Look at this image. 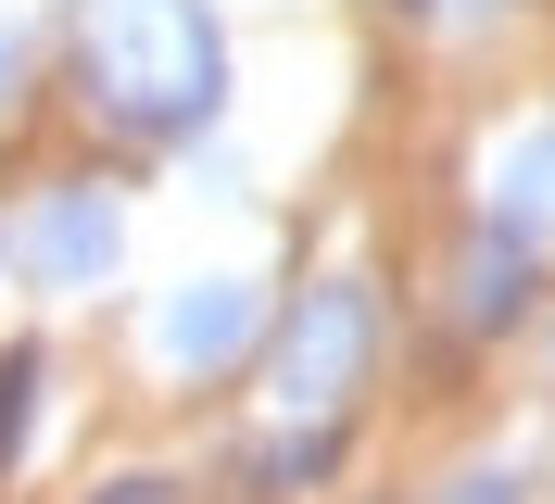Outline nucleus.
I'll list each match as a JSON object with an SVG mask.
<instances>
[{"label":"nucleus","instance_id":"9b49d317","mask_svg":"<svg viewBox=\"0 0 555 504\" xmlns=\"http://www.w3.org/2000/svg\"><path fill=\"white\" fill-rule=\"evenodd\" d=\"M102 504H165V479H114V492Z\"/></svg>","mask_w":555,"mask_h":504},{"label":"nucleus","instance_id":"f8f14e48","mask_svg":"<svg viewBox=\"0 0 555 504\" xmlns=\"http://www.w3.org/2000/svg\"><path fill=\"white\" fill-rule=\"evenodd\" d=\"M442 13H492V0H442Z\"/></svg>","mask_w":555,"mask_h":504},{"label":"nucleus","instance_id":"f03ea898","mask_svg":"<svg viewBox=\"0 0 555 504\" xmlns=\"http://www.w3.org/2000/svg\"><path fill=\"white\" fill-rule=\"evenodd\" d=\"M366 353H379V302H366V277H315L304 302H291V328H278V403L291 416H341L353 391H366Z\"/></svg>","mask_w":555,"mask_h":504},{"label":"nucleus","instance_id":"20e7f679","mask_svg":"<svg viewBox=\"0 0 555 504\" xmlns=\"http://www.w3.org/2000/svg\"><path fill=\"white\" fill-rule=\"evenodd\" d=\"M253 328H266V290H253V277H190V290L152 315V353H165L177 378H203V366H228V353H253Z\"/></svg>","mask_w":555,"mask_h":504},{"label":"nucleus","instance_id":"f257e3e1","mask_svg":"<svg viewBox=\"0 0 555 504\" xmlns=\"http://www.w3.org/2000/svg\"><path fill=\"white\" fill-rule=\"evenodd\" d=\"M76 64L89 101L139 139H190L228 101V38L203 0H76Z\"/></svg>","mask_w":555,"mask_h":504},{"label":"nucleus","instance_id":"1a4fd4ad","mask_svg":"<svg viewBox=\"0 0 555 504\" xmlns=\"http://www.w3.org/2000/svg\"><path fill=\"white\" fill-rule=\"evenodd\" d=\"M442 504H518V479H505V467H467V479H454Z\"/></svg>","mask_w":555,"mask_h":504},{"label":"nucleus","instance_id":"6e6552de","mask_svg":"<svg viewBox=\"0 0 555 504\" xmlns=\"http://www.w3.org/2000/svg\"><path fill=\"white\" fill-rule=\"evenodd\" d=\"M328 467H341V441H328V429H304V441H278V454H266L278 492H304V479H328Z\"/></svg>","mask_w":555,"mask_h":504},{"label":"nucleus","instance_id":"423d86ee","mask_svg":"<svg viewBox=\"0 0 555 504\" xmlns=\"http://www.w3.org/2000/svg\"><path fill=\"white\" fill-rule=\"evenodd\" d=\"M518 302H530V240H518V228H492L480 253H467V328H505Z\"/></svg>","mask_w":555,"mask_h":504},{"label":"nucleus","instance_id":"0eeeda50","mask_svg":"<svg viewBox=\"0 0 555 504\" xmlns=\"http://www.w3.org/2000/svg\"><path fill=\"white\" fill-rule=\"evenodd\" d=\"M38 353H0V467H13V454H26V429H38Z\"/></svg>","mask_w":555,"mask_h":504},{"label":"nucleus","instance_id":"7ed1b4c3","mask_svg":"<svg viewBox=\"0 0 555 504\" xmlns=\"http://www.w3.org/2000/svg\"><path fill=\"white\" fill-rule=\"evenodd\" d=\"M114 253H127L114 190H51V202L26 215V266H38V290H102Z\"/></svg>","mask_w":555,"mask_h":504},{"label":"nucleus","instance_id":"9d476101","mask_svg":"<svg viewBox=\"0 0 555 504\" xmlns=\"http://www.w3.org/2000/svg\"><path fill=\"white\" fill-rule=\"evenodd\" d=\"M13 76H26V26H0V101H13Z\"/></svg>","mask_w":555,"mask_h":504},{"label":"nucleus","instance_id":"39448f33","mask_svg":"<svg viewBox=\"0 0 555 504\" xmlns=\"http://www.w3.org/2000/svg\"><path fill=\"white\" fill-rule=\"evenodd\" d=\"M492 228H555V127H530V139H505V165H492Z\"/></svg>","mask_w":555,"mask_h":504}]
</instances>
